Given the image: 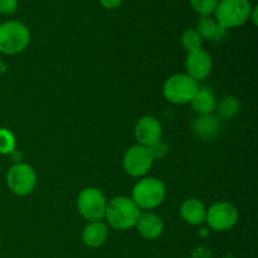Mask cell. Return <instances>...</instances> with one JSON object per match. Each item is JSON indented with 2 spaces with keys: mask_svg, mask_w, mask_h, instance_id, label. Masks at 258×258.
Segmentation results:
<instances>
[{
  "mask_svg": "<svg viewBox=\"0 0 258 258\" xmlns=\"http://www.w3.org/2000/svg\"><path fill=\"white\" fill-rule=\"evenodd\" d=\"M189 2L197 14L201 17H208L213 14L219 0H189Z\"/></svg>",
  "mask_w": 258,
  "mask_h": 258,
  "instance_id": "obj_21",
  "label": "cell"
},
{
  "mask_svg": "<svg viewBox=\"0 0 258 258\" xmlns=\"http://www.w3.org/2000/svg\"><path fill=\"white\" fill-rule=\"evenodd\" d=\"M191 107L201 116L212 115L217 110V100L208 88H199L193 100L190 101Z\"/></svg>",
  "mask_w": 258,
  "mask_h": 258,
  "instance_id": "obj_17",
  "label": "cell"
},
{
  "mask_svg": "<svg viewBox=\"0 0 258 258\" xmlns=\"http://www.w3.org/2000/svg\"><path fill=\"white\" fill-rule=\"evenodd\" d=\"M196 30L201 35L202 39L211 40V42H219L227 34V29L222 27L213 17H199L197 22Z\"/></svg>",
  "mask_w": 258,
  "mask_h": 258,
  "instance_id": "obj_14",
  "label": "cell"
},
{
  "mask_svg": "<svg viewBox=\"0 0 258 258\" xmlns=\"http://www.w3.org/2000/svg\"><path fill=\"white\" fill-rule=\"evenodd\" d=\"M207 208L198 199H186L180 207V216L184 221L191 226H199L206 222Z\"/></svg>",
  "mask_w": 258,
  "mask_h": 258,
  "instance_id": "obj_15",
  "label": "cell"
},
{
  "mask_svg": "<svg viewBox=\"0 0 258 258\" xmlns=\"http://www.w3.org/2000/svg\"><path fill=\"white\" fill-rule=\"evenodd\" d=\"M18 0H0V14L12 15L17 12Z\"/></svg>",
  "mask_w": 258,
  "mask_h": 258,
  "instance_id": "obj_23",
  "label": "cell"
},
{
  "mask_svg": "<svg viewBox=\"0 0 258 258\" xmlns=\"http://www.w3.org/2000/svg\"><path fill=\"white\" fill-rule=\"evenodd\" d=\"M100 3L105 9H117L122 4V0H100Z\"/></svg>",
  "mask_w": 258,
  "mask_h": 258,
  "instance_id": "obj_24",
  "label": "cell"
},
{
  "mask_svg": "<svg viewBox=\"0 0 258 258\" xmlns=\"http://www.w3.org/2000/svg\"><path fill=\"white\" fill-rule=\"evenodd\" d=\"M136 229L145 239H156L164 231L163 219L153 212H144L139 216L135 224Z\"/></svg>",
  "mask_w": 258,
  "mask_h": 258,
  "instance_id": "obj_12",
  "label": "cell"
},
{
  "mask_svg": "<svg viewBox=\"0 0 258 258\" xmlns=\"http://www.w3.org/2000/svg\"><path fill=\"white\" fill-rule=\"evenodd\" d=\"M15 136L8 128L0 127V154L12 155L15 151Z\"/></svg>",
  "mask_w": 258,
  "mask_h": 258,
  "instance_id": "obj_20",
  "label": "cell"
},
{
  "mask_svg": "<svg viewBox=\"0 0 258 258\" xmlns=\"http://www.w3.org/2000/svg\"><path fill=\"white\" fill-rule=\"evenodd\" d=\"M140 208L127 197H116L107 203L105 218L112 228L127 231L135 227L140 216Z\"/></svg>",
  "mask_w": 258,
  "mask_h": 258,
  "instance_id": "obj_1",
  "label": "cell"
},
{
  "mask_svg": "<svg viewBox=\"0 0 258 258\" xmlns=\"http://www.w3.org/2000/svg\"><path fill=\"white\" fill-rule=\"evenodd\" d=\"M7 185L15 196L25 197L34 190L37 185V174L28 164L17 163L8 170Z\"/></svg>",
  "mask_w": 258,
  "mask_h": 258,
  "instance_id": "obj_7",
  "label": "cell"
},
{
  "mask_svg": "<svg viewBox=\"0 0 258 258\" xmlns=\"http://www.w3.org/2000/svg\"><path fill=\"white\" fill-rule=\"evenodd\" d=\"M194 134L203 139H212L219 133L221 123H219L218 117L213 115H204L194 118L191 123Z\"/></svg>",
  "mask_w": 258,
  "mask_h": 258,
  "instance_id": "obj_16",
  "label": "cell"
},
{
  "mask_svg": "<svg viewBox=\"0 0 258 258\" xmlns=\"http://www.w3.org/2000/svg\"><path fill=\"white\" fill-rule=\"evenodd\" d=\"M108 237L107 224L102 221L88 222L83 228L82 242L88 248H98L102 246Z\"/></svg>",
  "mask_w": 258,
  "mask_h": 258,
  "instance_id": "obj_13",
  "label": "cell"
},
{
  "mask_svg": "<svg viewBox=\"0 0 258 258\" xmlns=\"http://www.w3.org/2000/svg\"><path fill=\"white\" fill-rule=\"evenodd\" d=\"M123 169L134 178L146 175L154 164V159L146 146L134 145L123 155Z\"/></svg>",
  "mask_w": 258,
  "mask_h": 258,
  "instance_id": "obj_9",
  "label": "cell"
},
{
  "mask_svg": "<svg viewBox=\"0 0 258 258\" xmlns=\"http://www.w3.org/2000/svg\"><path fill=\"white\" fill-rule=\"evenodd\" d=\"M186 75L193 78L194 81H204L212 72L213 63L212 58L204 49L194 50L188 53L185 58Z\"/></svg>",
  "mask_w": 258,
  "mask_h": 258,
  "instance_id": "obj_10",
  "label": "cell"
},
{
  "mask_svg": "<svg viewBox=\"0 0 258 258\" xmlns=\"http://www.w3.org/2000/svg\"><path fill=\"white\" fill-rule=\"evenodd\" d=\"M149 151H150L151 156H153L154 160H160V159H164L166 155H168L169 153V148L168 145H166L164 141H158V143H155L154 145L149 146Z\"/></svg>",
  "mask_w": 258,
  "mask_h": 258,
  "instance_id": "obj_22",
  "label": "cell"
},
{
  "mask_svg": "<svg viewBox=\"0 0 258 258\" xmlns=\"http://www.w3.org/2000/svg\"><path fill=\"white\" fill-rule=\"evenodd\" d=\"M217 107H218L219 116L224 120H229V118L234 117L238 113L239 102L236 97L226 96L224 98H222V101L219 102V105H217Z\"/></svg>",
  "mask_w": 258,
  "mask_h": 258,
  "instance_id": "obj_18",
  "label": "cell"
},
{
  "mask_svg": "<svg viewBox=\"0 0 258 258\" xmlns=\"http://www.w3.org/2000/svg\"><path fill=\"white\" fill-rule=\"evenodd\" d=\"M198 90L199 86L197 81L189 77L186 73H179L166 80V82L164 83L163 93L169 102L175 105H185L190 103Z\"/></svg>",
  "mask_w": 258,
  "mask_h": 258,
  "instance_id": "obj_5",
  "label": "cell"
},
{
  "mask_svg": "<svg viewBox=\"0 0 258 258\" xmlns=\"http://www.w3.org/2000/svg\"><path fill=\"white\" fill-rule=\"evenodd\" d=\"M166 196L165 185L156 178H143L135 184L131 199L140 209L150 211L164 202Z\"/></svg>",
  "mask_w": 258,
  "mask_h": 258,
  "instance_id": "obj_4",
  "label": "cell"
},
{
  "mask_svg": "<svg viewBox=\"0 0 258 258\" xmlns=\"http://www.w3.org/2000/svg\"><path fill=\"white\" fill-rule=\"evenodd\" d=\"M161 135H163V128L160 122L153 116H144L136 123L135 136L139 141V145L149 148L160 141Z\"/></svg>",
  "mask_w": 258,
  "mask_h": 258,
  "instance_id": "obj_11",
  "label": "cell"
},
{
  "mask_svg": "<svg viewBox=\"0 0 258 258\" xmlns=\"http://www.w3.org/2000/svg\"><path fill=\"white\" fill-rule=\"evenodd\" d=\"M252 4L249 0H219L216 10L214 19L224 27L237 28L243 25L249 20Z\"/></svg>",
  "mask_w": 258,
  "mask_h": 258,
  "instance_id": "obj_3",
  "label": "cell"
},
{
  "mask_svg": "<svg viewBox=\"0 0 258 258\" xmlns=\"http://www.w3.org/2000/svg\"><path fill=\"white\" fill-rule=\"evenodd\" d=\"M30 32L27 25L18 20H8L0 24V53L13 55L27 49Z\"/></svg>",
  "mask_w": 258,
  "mask_h": 258,
  "instance_id": "obj_2",
  "label": "cell"
},
{
  "mask_svg": "<svg viewBox=\"0 0 258 258\" xmlns=\"http://www.w3.org/2000/svg\"><path fill=\"white\" fill-rule=\"evenodd\" d=\"M257 17H258V7H252L251 15H249V20H252L253 25H257L258 24Z\"/></svg>",
  "mask_w": 258,
  "mask_h": 258,
  "instance_id": "obj_25",
  "label": "cell"
},
{
  "mask_svg": "<svg viewBox=\"0 0 258 258\" xmlns=\"http://www.w3.org/2000/svg\"><path fill=\"white\" fill-rule=\"evenodd\" d=\"M238 209L228 202H217L207 209L206 222L217 232L232 229L238 222Z\"/></svg>",
  "mask_w": 258,
  "mask_h": 258,
  "instance_id": "obj_8",
  "label": "cell"
},
{
  "mask_svg": "<svg viewBox=\"0 0 258 258\" xmlns=\"http://www.w3.org/2000/svg\"><path fill=\"white\" fill-rule=\"evenodd\" d=\"M5 71H7V64H5L4 60L0 58V76H3L5 73Z\"/></svg>",
  "mask_w": 258,
  "mask_h": 258,
  "instance_id": "obj_26",
  "label": "cell"
},
{
  "mask_svg": "<svg viewBox=\"0 0 258 258\" xmlns=\"http://www.w3.org/2000/svg\"><path fill=\"white\" fill-rule=\"evenodd\" d=\"M106 207H107V201L105 194L100 189L86 188L78 196V212L86 221H102L105 218Z\"/></svg>",
  "mask_w": 258,
  "mask_h": 258,
  "instance_id": "obj_6",
  "label": "cell"
},
{
  "mask_svg": "<svg viewBox=\"0 0 258 258\" xmlns=\"http://www.w3.org/2000/svg\"><path fill=\"white\" fill-rule=\"evenodd\" d=\"M180 42L184 49L188 53L202 49V44H203V39H202V37L196 29L184 30V33L181 34Z\"/></svg>",
  "mask_w": 258,
  "mask_h": 258,
  "instance_id": "obj_19",
  "label": "cell"
}]
</instances>
